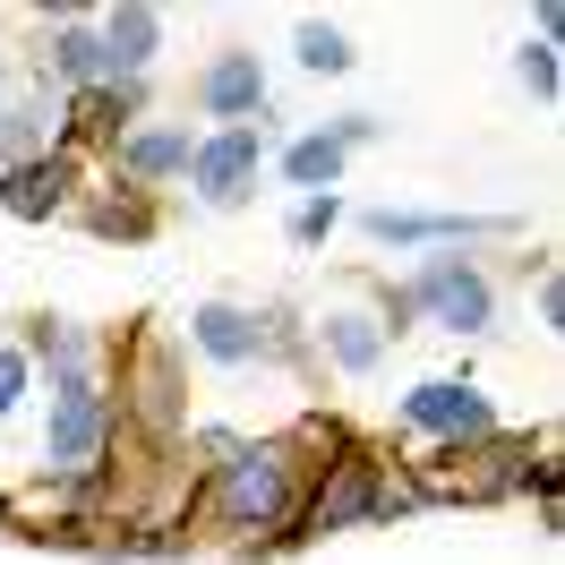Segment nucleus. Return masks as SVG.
Wrapping results in <instances>:
<instances>
[{"mask_svg": "<svg viewBox=\"0 0 565 565\" xmlns=\"http://www.w3.org/2000/svg\"><path fill=\"white\" fill-rule=\"evenodd\" d=\"M309 471H318V462H309V446H300L291 428H275V437H241L232 462L189 497V540H206V531H214L232 557L257 548V540H275V531L300 514Z\"/></svg>", "mask_w": 565, "mask_h": 565, "instance_id": "1", "label": "nucleus"}, {"mask_svg": "<svg viewBox=\"0 0 565 565\" xmlns=\"http://www.w3.org/2000/svg\"><path fill=\"white\" fill-rule=\"evenodd\" d=\"M43 462L35 480H86L104 462H129L120 455V412H111V386L104 369H70V377H43Z\"/></svg>", "mask_w": 565, "mask_h": 565, "instance_id": "2", "label": "nucleus"}, {"mask_svg": "<svg viewBox=\"0 0 565 565\" xmlns=\"http://www.w3.org/2000/svg\"><path fill=\"white\" fill-rule=\"evenodd\" d=\"M497 428H505V412H497V394L471 369H428L394 403V446H412V455H462V446H480Z\"/></svg>", "mask_w": 565, "mask_h": 565, "instance_id": "3", "label": "nucleus"}, {"mask_svg": "<svg viewBox=\"0 0 565 565\" xmlns=\"http://www.w3.org/2000/svg\"><path fill=\"white\" fill-rule=\"evenodd\" d=\"M403 291H412L420 326L455 334V343H497V318H505V282H497L489 257H471V248H428L420 266L403 275Z\"/></svg>", "mask_w": 565, "mask_h": 565, "instance_id": "4", "label": "nucleus"}, {"mask_svg": "<svg viewBox=\"0 0 565 565\" xmlns=\"http://www.w3.org/2000/svg\"><path fill=\"white\" fill-rule=\"evenodd\" d=\"M352 232L369 248H497L523 241V214H446V206H352Z\"/></svg>", "mask_w": 565, "mask_h": 565, "instance_id": "5", "label": "nucleus"}, {"mask_svg": "<svg viewBox=\"0 0 565 565\" xmlns=\"http://www.w3.org/2000/svg\"><path fill=\"white\" fill-rule=\"evenodd\" d=\"M180 198L198 214H248L266 198V138L257 129H198V154L180 172Z\"/></svg>", "mask_w": 565, "mask_h": 565, "instance_id": "6", "label": "nucleus"}, {"mask_svg": "<svg viewBox=\"0 0 565 565\" xmlns=\"http://www.w3.org/2000/svg\"><path fill=\"white\" fill-rule=\"evenodd\" d=\"M266 104H275V70H266L257 43H214L189 70V120L198 129H248V120H266Z\"/></svg>", "mask_w": 565, "mask_h": 565, "instance_id": "7", "label": "nucleus"}, {"mask_svg": "<svg viewBox=\"0 0 565 565\" xmlns=\"http://www.w3.org/2000/svg\"><path fill=\"white\" fill-rule=\"evenodd\" d=\"M146 111H163V104H154V77H111V86H86V95H70V104H61L52 146H70L77 163L95 172L111 146H120V138L146 120Z\"/></svg>", "mask_w": 565, "mask_h": 565, "instance_id": "8", "label": "nucleus"}, {"mask_svg": "<svg viewBox=\"0 0 565 565\" xmlns=\"http://www.w3.org/2000/svg\"><path fill=\"white\" fill-rule=\"evenodd\" d=\"M189 154H198V120H189V111H146V120L111 146L95 172L129 180V189H146V198H163V189H180Z\"/></svg>", "mask_w": 565, "mask_h": 565, "instance_id": "9", "label": "nucleus"}, {"mask_svg": "<svg viewBox=\"0 0 565 565\" xmlns=\"http://www.w3.org/2000/svg\"><path fill=\"white\" fill-rule=\"evenodd\" d=\"M309 360H318V377L369 386V377H386L394 343L377 334L369 300H326V309H309Z\"/></svg>", "mask_w": 565, "mask_h": 565, "instance_id": "10", "label": "nucleus"}, {"mask_svg": "<svg viewBox=\"0 0 565 565\" xmlns=\"http://www.w3.org/2000/svg\"><path fill=\"white\" fill-rule=\"evenodd\" d=\"M86 163H77L70 146H43V154H26V163H9L0 172V214L9 223H26V232H43V223H70V206L86 198Z\"/></svg>", "mask_w": 565, "mask_h": 565, "instance_id": "11", "label": "nucleus"}, {"mask_svg": "<svg viewBox=\"0 0 565 565\" xmlns=\"http://www.w3.org/2000/svg\"><path fill=\"white\" fill-rule=\"evenodd\" d=\"M180 352H189V369H223V377L266 369V352H257V300H232V291L198 300L180 318Z\"/></svg>", "mask_w": 565, "mask_h": 565, "instance_id": "12", "label": "nucleus"}, {"mask_svg": "<svg viewBox=\"0 0 565 565\" xmlns=\"http://www.w3.org/2000/svg\"><path fill=\"white\" fill-rule=\"evenodd\" d=\"M0 334L35 360V386L43 377H70V369H104V326L70 318V309H26V318H9Z\"/></svg>", "mask_w": 565, "mask_h": 565, "instance_id": "13", "label": "nucleus"}, {"mask_svg": "<svg viewBox=\"0 0 565 565\" xmlns=\"http://www.w3.org/2000/svg\"><path fill=\"white\" fill-rule=\"evenodd\" d=\"M70 223L86 232V241H111V248H146L154 232H163V198H146V189H129V180L95 172V180H86V198L70 206Z\"/></svg>", "mask_w": 565, "mask_h": 565, "instance_id": "14", "label": "nucleus"}, {"mask_svg": "<svg viewBox=\"0 0 565 565\" xmlns=\"http://www.w3.org/2000/svg\"><path fill=\"white\" fill-rule=\"evenodd\" d=\"M266 180H282L291 198H334V189L352 180V154L326 138V120H318V129H291V138L266 154Z\"/></svg>", "mask_w": 565, "mask_h": 565, "instance_id": "15", "label": "nucleus"}, {"mask_svg": "<svg viewBox=\"0 0 565 565\" xmlns=\"http://www.w3.org/2000/svg\"><path fill=\"white\" fill-rule=\"evenodd\" d=\"M95 26H104L111 70H120V77H154L163 43H172V18H163L154 0H111V9H95Z\"/></svg>", "mask_w": 565, "mask_h": 565, "instance_id": "16", "label": "nucleus"}, {"mask_svg": "<svg viewBox=\"0 0 565 565\" xmlns=\"http://www.w3.org/2000/svg\"><path fill=\"white\" fill-rule=\"evenodd\" d=\"M291 70L318 77V86H334V77L360 70V43L343 18H291Z\"/></svg>", "mask_w": 565, "mask_h": 565, "instance_id": "17", "label": "nucleus"}, {"mask_svg": "<svg viewBox=\"0 0 565 565\" xmlns=\"http://www.w3.org/2000/svg\"><path fill=\"white\" fill-rule=\"evenodd\" d=\"M257 352L282 377H318V360H309V309L300 300H257Z\"/></svg>", "mask_w": 565, "mask_h": 565, "instance_id": "18", "label": "nucleus"}, {"mask_svg": "<svg viewBox=\"0 0 565 565\" xmlns=\"http://www.w3.org/2000/svg\"><path fill=\"white\" fill-rule=\"evenodd\" d=\"M343 223H352V198H343V189H334V198H291V214H282V241L318 257V248H334V232H343Z\"/></svg>", "mask_w": 565, "mask_h": 565, "instance_id": "19", "label": "nucleus"}, {"mask_svg": "<svg viewBox=\"0 0 565 565\" xmlns=\"http://www.w3.org/2000/svg\"><path fill=\"white\" fill-rule=\"evenodd\" d=\"M514 86H523L540 111H557L565 104V52H557V43H540V35H523V43H514Z\"/></svg>", "mask_w": 565, "mask_h": 565, "instance_id": "20", "label": "nucleus"}, {"mask_svg": "<svg viewBox=\"0 0 565 565\" xmlns=\"http://www.w3.org/2000/svg\"><path fill=\"white\" fill-rule=\"evenodd\" d=\"M514 497H531V514H540L548 540L565 531V462L548 455V437H540V455H531V471H523V489H514Z\"/></svg>", "mask_w": 565, "mask_h": 565, "instance_id": "21", "label": "nucleus"}, {"mask_svg": "<svg viewBox=\"0 0 565 565\" xmlns=\"http://www.w3.org/2000/svg\"><path fill=\"white\" fill-rule=\"evenodd\" d=\"M26 403H35V360H26L18 343H9V334H0V428L18 420Z\"/></svg>", "mask_w": 565, "mask_h": 565, "instance_id": "22", "label": "nucleus"}, {"mask_svg": "<svg viewBox=\"0 0 565 565\" xmlns=\"http://www.w3.org/2000/svg\"><path fill=\"white\" fill-rule=\"evenodd\" d=\"M386 111H326V138L343 146V154H360V146H386Z\"/></svg>", "mask_w": 565, "mask_h": 565, "instance_id": "23", "label": "nucleus"}, {"mask_svg": "<svg viewBox=\"0 0 565 565\" xmlns=\"http://www.w3.org/2000/svg\"><path fill=\"white\" fill-rule=\"evenodd\" d=\"M531 318H540V334H565V266L557 257L531 275Z\"/></svg>", "mask_w": 565, "mask_h": 565, "instance_id": "24", "label": "nucleus"}, {"mask_svg": "<svg viewBox=\"0 0 565 565\" xmlns=\"http://www.w3.org/2000/svg\"><path fill=\"white\" fill-rule=\"evenodd\" d=\"M531 35L565 52V0H540V9H531Z\"/></svg>", "mask_w": 565, "mask_h": 565, "instance_id": "25", "label": "nucleus"}, {"mask_svg": "<svg viewBox=\"0 0 565 565\" xmlns=\"http://www.w3.org/2000/svg\"><path fill=\"white\" fill-rule=\"evenodd\" d=\"M18 531H26V514H18L9 497H0V540H18Z\"/></svg>", "mask_w": 565, "mask_h": 565, "instance_id": "26", "label": "nucleus"}, {"mask_svg": "<svg viewBox=\"0 0 565 565\" xmlns=\"http://www.w3.org/2000/svg\"><path fill=\"white\" fill-rule=\"evenodd\" d=\"M9 86H18V52L0 43V95H9Z\"/></svg>", "mask_w": 565, "mask_h": 565, "instance_id": "27", "label": "nucleus"}]
</instances>
